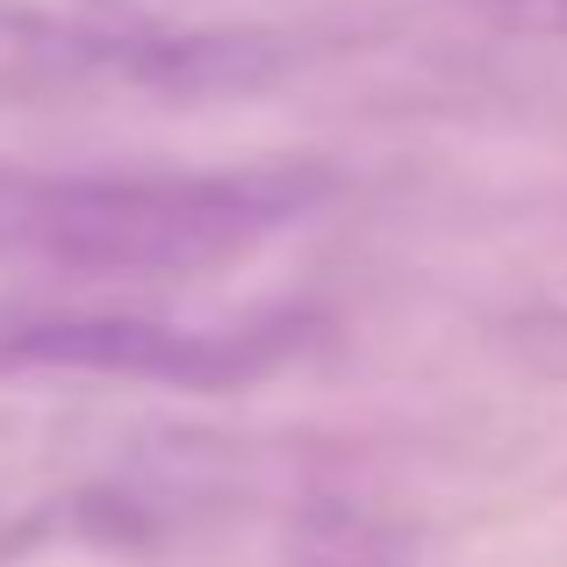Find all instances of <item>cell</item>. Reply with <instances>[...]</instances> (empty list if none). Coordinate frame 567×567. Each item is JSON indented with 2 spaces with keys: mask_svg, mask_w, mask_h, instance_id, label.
I'll list each match as a JSON object with an SVG mask.
<instances>
[{
  "mask_svg": "<svg viewBox=\"0 0 567 567\" xmlns=\"http://www.w3.org/2000/svg\"><path fill=\"white\" fill-rule=\"evenodd\" d=\"M467 14L511 29V37H554L567 43V0H460Z\"/></svg>",
  "mask_w": 567,
  "mask_h": 567,
  "instance_id": "6",
  "label": "cell"
},
{
  "mask_svg": "<svg viewBox=\"0 0 567 567\" xmlns=\"http://www.w3.org/2000/svg\"><path fill=\"white\" fill-rule=\"evenodd\" d=\"M288 65L280 37H202L152 22H80V14L0 0V101L58 94H223Z\"/></svg>",
  "mask_w": 567,
  "mask_h": 567,
  "instance_id": "2",
  "label": "cell"
},
{
  "mask_svg": "<svg viewBox=\"0 0 567 567\" xmlns=\"http://www.w3.org/2000/svg\"><path fill=\"white\" fill-rule=\"evenodd\" d=\"M331 194L323 166L29 173L0 166V259L86 280H152L245 259Z\"/></svg>",
  "mask_w": 567,
  "mask_h": 567,
  "instance_id": "1",
  "label": "cell"
},
{
  "mask_svg": "<svg viewBox=\"0 0 567 567\" xmlns=\"http://www.w3.org/2000/svg\"><path fill=\"white\" fill-rule=\"evenodd\" d=\"M288 567H416V539L374 503L309 496L288 532Z\"/></svg>",
  "mask_w": 567,
  "mask_h": 567,
  "instance_id": "4",
  "label": "cell"
},
{
  "mask_svg": "<svg viewBox=\"0 0 567 567\" xmlns=\"http://www.w3.org/2000/svg\"><path fill=\"white\" fill-rule=\"evenodd\" d=\"M503 346L546 381H567V302L554 309H525V317L503 323Z\"/></svg>",
  "mask_w": 567,
  "mask_h": 567,
  "instance_id": "5",
  "label": "cell"
},
{
  "mask_svg": "<svg viewBox=\"0 0 567 567\" xmlns=\"http://www.w3.org/2000/svg\"><path fill=\"white\" fill-rule=\"evenodd\" d=\"M288 338L266 323L202 331L137 309L94 302H43V295H0V381L80 374V381H158V388H245L280 367Z\"/></svg>",
  "mask_w": 567,
  "mask_h": 567,
  "instance_id": "3",
  "label": "cell"
}]
</instances>
